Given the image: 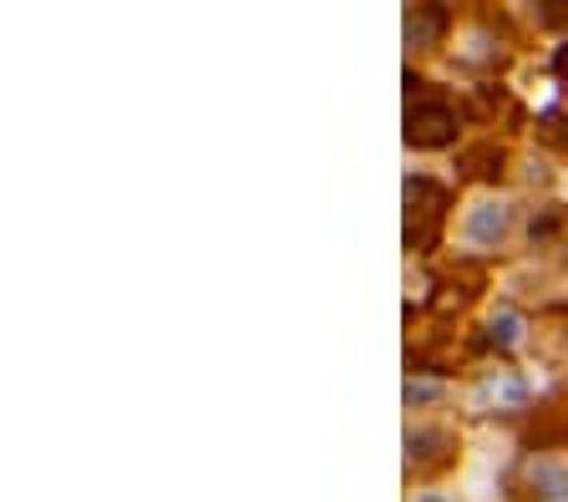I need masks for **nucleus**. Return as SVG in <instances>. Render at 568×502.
I'll return each mask as SVG.
<instances>
[{
	"label": "nucleus",
	"mask_w": 568,
	"mask_h": 502,
	"mask_svg": "<svg viewBox=\"0 0 568 502\" xmlns=\"http://www.w3.org/2000/svg\"><path fill=\"white\" fill-rule=\"evenodd\" d=\"M518 335H523V320L513 310H503L493 320V340H497V346H518Z\"/></svg>",
	"instance_id": "obj_6"
},
{
	"label": "nucleus",
	"mask_w": 568,
	"mask_h": 502,
	"mask_svg": "<svg viewBox=\"0 0 568 502\" xmlns=\"http://www.w3.org/2000/svg\"><path fill=\"white\" fill-rule=\"evenodd\" d=\"M508 224H513V208L503 204V198H487V204H477L467 214V224H462V234H467L472 244H483V249H493L503 234H508Z\"/></svg>",
	"instance_id": "obj_2"
},
{
	"label": "nucleus",
	"mask_w": 568,
	"mask_h": 502,
	"mask_svg": "<svg viewBox=\"0 0 568 502\" xmlns=\"http://www.w3.org/2000/svg\"><path fill=\"white\" fill-rule=\"evenodd\" d=\"M457 137V117L442 102H416L406 112V143L412 147H447Z\"/></svg>",
	"instance_id": "obj_1"
},
{
	"label": "nucleus",
	"mask_w": 568,
	"mask_h": 502,
	"mask_svg": "<svg viewBox=\"0 0 568 502\" xmlns=\"http://www.w3.org/2000/svg\"><path fill=\"white\" fill-rule=\"evenodd\" d=\"M442 31H447V11L442 6H412L406 11V41L412 47H436Z\"/></svg>",
	"instance_id": "obj_4"
},
{
	"label": "nucleus",
	"mask_w": 568,
	"mask_h": 502,
	"mask_svg": "<svg viewBox=\"0 0 568 502\" xmlns=\"http://www.w3.org/2000/svg\"><path fill=\"white\" fill-rule=\"evenodd\" d=\"M406 204H412V208H422V214H426V224L436 228V218H442V204H447V198H442V188H436V183L412 178V183H406ZM406 244H412V249H416V244H432V234H426V228H422V234H416V218H412V228H406Z\"/></svg>",
	"instance_id": "obj_3"
},
{
	"label": "nucleus",
	"mask_w": 568,
	"mask_h": 502,
	"mask_svg": "<svg viewBox=\"0 0 568 502\" xmlns=\"http://www.w3.org/2000/svg\"><path fill=\"white\" fill-rule=\"evenodd\" d=\"M416 502H447V498H436V492H426V498H416Z\"/></svg>",
	"instance_id": "obj_7"
},
{
	"label": "nucleus",
	"mask_w": 568,
	"mask_h": 502,
	"mask_svg": "<svg viewBox=\"0 0 568 502\" xmlns=\"http://www.w3.org/2000/svg\"><path fill=\"white\" fill-rule=\"evenodd\" d=\"M442 447H447V431H412V437H406V457H412V467L416 462H436V457H442Z\"/></svg>",
	"instance_id": "obj_5"
}]
</instances>
